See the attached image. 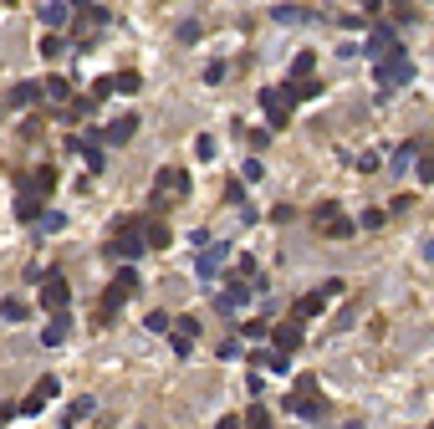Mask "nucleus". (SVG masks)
Returning <instances> with one entry per match:
<instances>
[{"label": "nucleus", "mask_w": 434, "mask_h": 429, "mask_svg": "<svg viewBox=\"0 0 434 429\" xmlns=\"http://www.w3.org/2000/svg\"><path fill=\"white\" fill-rule=\"evenodd\" d=\"M286 414H301V419H322L327 414V399H317V379L312 373H296V388L281 399Z\"/></svg>", "instance_id": "1"}, {"label": "nucleus", "mask_w": 434, "mask_h": 429, "mask_svg": "<svg viewBox=\"0 0 434 429\" xmlns=\"http://www.w3.org/2000/svg\"><path fill=\"white\" fill-rule=\"evenodd\" d=\"M409 77H414V61L404 57V46H393L388 57H378V61H373V82L384 87V93H393V87H404Z\"/></svg>", "instance_id": "2"}, {"label": "nucleus", "mask_w": 434, "mask_h": 429, "mask_svg": "<svg viewBox=\"0 0 434 429\" xmlns=\"http://www.w3.org/2000/svg\"><path fill=\"white\" fill-rule=\"evenodd\" d=\"M143 251H149V245H143V225H138V220H123V225L113 230V240H108V256L128 266V261H138Z\"/></svg>", "instance_id": "3"}, {"label": "nucleus", "mask_w": 434, "mask_h": 429, "mask_svg": "<svg viewBox=\"0 0 434 429\" xmlns=\"http://www.w3.org/2000/svg\"><path fill=\"white\" fill-rule=\"evenodd\" d=\"M189 194V169H159V179H153V210H169L174 200H184Z\"/></svg>", "instance_id": "4"}, {"label": "nucleus", "mask_w": 434, "mask_h": 429, "mask_svg": "<svg viewBox=\"0 0 434 429\" xmlns=\"http://www.w3.org/2000/svg\"><path fill=\"white\" fill-rule=\"evenodd\" d=\"M97 26H108V6H77V51H87V31H97Z\"/></svg>", "instance_id": "5"}, {"label": "nucleus", "mask_w": 434, "mask_h": 429, "mask_svg": "<svg viewBox=\"0 0 434 429\" xmlns=\"http://www.w3.org/2000/svg\"><path fill=\"white\" fill-rule=\"evenodd\" d=\"M251 296H256V292H251V281H235V276H230V286L215 296V307L225 312V317H235V312H240L245 302H251Z\"/></svg>", "instance_id": "6"}, {"label": "nucleus", "mask_w": 434, "mask_h": 429, "mask_svg": "<svg viewBox=\"0 0 434 429\" xmlns=\"http://www.w3.org/2000/svg\"><path fill=\"white\" fill-rule=\"evenodd\" d=\"M41 302L51 312H67V276L62 271H46V281H41Z\"/></svg>", "instance_id": "7"}, {"label": "nucleus", "mask_w": 434, "mask_h": 429, "mask_svg": "<svg viewBox=\"0 0 434 429\" xmlns=\"http://www.w3.org/2000/svg\"><path fill=\"white\" fill-rule=\"evenodd\" d=\"M261 108H266V123H271V128H286V123H292V108L281 102L276 87H261Z\"/></svg>", "instance_id": "8"}, {"label": "nucleus", "mask_w": 434, "mask_h": 429, "mask_svg": "<svg viewBox=\"0 0 434 429\" xmlns=\"http://www.w3.org/2000/svg\"><path fill=\"white\" fill-rule=\"evenodd\" d=\"M266 332H271L276 353H286V358H292L296 347H301V322H281V327H266Z\"/></svg>", "instance_id": "9"}, {"label": "nucleus", "mask_w": 434, "mask_h": 429, "mask_svg": "<svg viewBox=\"0 0 434 429\" xmlns=\"http://www.w3.org/2000/svg\"><path fill=\"white\" fill-rule=\"evenodd\" d=\"M51 394H57V379H51V373H46V379H41V383H36V388H31V394H26V404H21L16 414H31V419H36V414H41V409H46V399H51Z\"/></svg>", "instance_id": "10"}, {"label": "nucleus", "mask_w": 434, "mask_h": 429, "mask_svg": "<svg viewBox=\"0 0 434 429\" xmlns=\"http://www.w3.org/2000/svg\"><path fill=\"white\" fill-rule=\"evenodd\" d=\"M225 256H230V245H205V256L194 261V271H200L205 281H215V276H220V266H225Z\"/></svg>", "instance_id": "11"}, {"label": "nucleus", "mask_w": 434, "mask_h": 429, "mask_svg": "<svg viewBox=\"0 0 434 429\" xmlns=\"http://www.w3.org/2000/svg\"><path fill=\"white\" fill-rule=\"evenodd\" d=\"M363 51H368V57H373V61H378V57H388V51H393V21H378Z\"/></svg>", "instance_id": "12"}, {"label": "nucleus", "mask_w": 434, "mask_h": 429, "mask_svg": "<svg viewBox=\"0 0 434 429\" xmlns=\"http://www.w3.org/2000/svg\"><path fill=\"white\" fill-rule=\"evenodd\" d=\"M194 332H200V322H194V317H179V322H174V353H179V358L194 353Z\"/></svg>", "instance_id": "13"}, {"label": "nucleus", "mask_w": 434, "mask_h": 429, "mask_svg": "<svg viewBox=\"0 0 434 429\" xmlns=\"http://www.w3.org/2000/svg\"><path fill=\"white\" fill-rule=\"evenodd\" d=\"M51 189H57V174H51V169H36V174L21 179V194H36V200H41V194H51Z\"/></svg>", "instance_id": "14"}, {"label": "nucleus", "mask_w": 434, "mask_h": 429, "mask_svg": "<svg viewBox=\"0 0 434 429\" xmlns=\"http://www.w3.org/2000/svg\"><path fill=\"white\" fill-rule=\"evenodd\" d=\"M322 307H327V292L317 286V292H307V296H301V302L292 307V322H307V317H317Z\"/></svg>", "instance_id": "15"}, {"label": "nucleus", "mask_w": 434, "mask_h": 429, "mask_svg": "<svg viewBox=\"0 0 434 429\" xmlns=\"http://www.w3.org/2000/svg\"><path fill=\"white\" fill-rule=\"evenodd\" d=\"M67 21H72L67 0H46V6H41V26H46V31H57V26H67Z\"/></svg>", "instance_id": "16"}, {"label": "nucleus", "mask_w": 434, "mask_h": 429, "mask_svg": "<svg viewBox=\"0 0 434 429\" xmlns=\"http://www.w3.org/2000/svg\"><path fill=\"white\" fill-rule=\"evenodd\" d=\"M133 133H138V118L128 113V118H117V123H108V128H102V143H128Z\"/></svg>", "instance_id": "17"}, {"label": "nucleus", "mask_w": 434, "mask_h": 429, "mask_svg": "<svg viewBox=\"0 0 434 429\" xmlns=\"http://www.w3.org/2000/svg\"><path fill=\"white\" fill-rule=\"evenodd\" d=\"M169 240H174V230H169L164 220H153V225H143V245H149V251H164Z\"/></svg>", "instance_id": "18"}, {"label": "nucleus", "mask_w": 434, "mask_h": 429, "mask_svg": "<svg viewBox=\"0 0 434 429\" xmlns=\"http://www.w3.org/2000/svg\"><path fill=\"white\" fill-rule=\"evenodd\" d=\"M67 332H72V317H67V312H57V317H51V327L41 332V343L57 347V343H67Z\"/></svg>", "instance_id": "19"}, {"label": "nucleus", "mask_w": 434, "mask_h": 429, "mask_svg": "<svg viewBox=\"0 0 434 429\" xmlns=\"http://www.w3.org/2000/svg\"><path fill=\"white\" fill-rule=\"evenodd\" d=\"M317 93H322L317 82H281V102H286V108H292V102H301V97H317Z\"/></svg>", "instance_id": "20"}, {"label": "nucleus", "mask_w": 434, "mask_h": 429, "mask_svg": "<svg viewBox=\"0 0 434 429\" xmlns=\"http://www.w3.org/2000/svg\"><path fill=\"white\" fill-rule=\"evenodd\" d=\"M72 149L87 159V169H102V164H108V159H102V143H97V138H72Z\"/></svg>", "instance_id": "21"}, {"label": "nucleus", "mask_w": 434, "mask_h": 429, "mask_svg": "<svg viewBox=\"0 0 434 429\" xmlns=\"http://www.w3.org/2000/svg\"><path fill=\"white\" fill-rule=\"evenodd\" d=\"M419 153H424V143H419V138H409L399 153H393V174H404V169H409V164L419 159Z\"/></svg>", "instance_id": "22"}, {"label": "nucleus", "mask_w": 434, "mask_h": 429, "mask_svg": "<svg viewBox=\"0 0 434 429\" xmlns=\"http://www.w3.org/2000/svg\"><path fill=\"white\" fill-rule=\"evenodd\" d=\"M113 292H117V296H133V292H138V271H133V266H117Z\"/></svg>", "instance_id": "23"}, {"label": "nucleus", "mask_w": 434, "mask_h": 429, "mask_svg": "<svg viewBox=\"0 0 434 429\" xmlns=\"http://www.w3.org/2000/svg\"><path fill=\"white\" fill-rule=\"evenodd\" d=\"M240 424H245V429H276V424H271V414L261 409V404H251V409H245V414H240Z\"/></svg>", "instance_id": "24"}, {"label": "nucleus", "mask_w": 434, "mask_h": 429, "mask_svg": "<svg viewBox=\"0 0 434 429\" xmlns=\"http://www.w3.org/2000/svg\"><path fill=\"white\" fill-rule=\"evenodd\" d=\"M352 230H358V225H352L348 215H337V220H327V225H322V236H332V240H348Z\"/></svg>", "instance_id": "25"}, {"label": "nucleus", "mask_w": 434, "mask_h": 429, "mask_svg": "<svg viewBox=\"0 0 434 429\" xmlns=\"http://www.w3.org/2000/svg\"><path fill=\"white\" fill-rule=\"evenodd\" d=\"M312 67H317V57H312V51H301V57L292 61V82H312Z\"/></svg>", "instance_id": "26"}, {"label": "nucleus", "mask_w": 434, "mask_h": 429, "mask_svg": "<svg viewBox=\"0 0 434 429\" xmlns=\"http://www.w3.org/2000/svg\"><path fill=\"white\" fill-rule=\"evenodd\" d=\"M36 97H41V82H21L16 93H10V102H16V108H31Z\"/></svg>", "instance_id": "27"}, {"label": "nucleus", "mask_w": 434, "mask_h": 429, "mask_svg": "<svg viewBox=\"0 0 434 429\" xmlns=\"http://www.w3.org/2000/svg\"><path fill=\"white\" fill-rule=\"evenodd\" d=\"M26 312H31V307H26L21 296H6V302H0V317H6V322H26Z\"/></svg>", "instance_id": "28"}, {"label": "nucleus", "mask_w": 434, "mask_h": 429, "mask_svg": "<svg viewBox=\"0 0 434 429\" xmlns=\"http://www.w3.org/2000/svg\"><path fill=\"white\" fill-rule=\"evenodd\" d=\"M92 409H97V404H92V394H77L72 399V409H67V424H77V419H87V414Z\"/></svg>", "instance_id": "29"}, {"label": "nucleus", "mask_w": 434, "mask_h": 429, "mask_svg": "<svg viewBox=\"0 0 434 429\" xmlns=\"http://www.w3.org/2000/svg\"><path fill=\"white\" fill-rule=\"evenodd\" d=\"M138 87H143L138 72H113V93H138Z\"/></svg>", "instance_id": "30"}, {"label": "nucleus", "mask_w": 434, "mask_h": 429, "mask_svg": "<svg viewBox=\"0 0 434 429\" xmlns=\"http://www.w3.org/2000/svg\"><path fill=\"white\" fill-rule=\"evenodd\" d=\"M16 215H21V220H36V215H41V200H31V194H21V200H16Z\"/></svg>", "instance_id": "31"}, {"label": "nucleus", "mask_w": 434, "mask_h": 429, "mask_svg": "<svg viewBox=\"0 0 434 429\" xmlns=\"http://www.w3.org/2000/svg\"><path fill=\"white\" fill-rule=\"evenodd\" d=\"M337 215H343V210H337V204H332V200H327V204H317V210H312V225H317V230H322V225H327V220H337Z\"/></svg>", "instance_id": "32"}, {"label": "nucleus", "mask_w": 434, "mask_h": 429, "mask_svg": "<svg viewBox=\"0 0 434 429\" xmlns=\"http://www.w3.org/2000/svg\"><path fill=\"white\" fill-rule=\"evenodd\" d=\"M261 368H271V373H286V353H256Z\"/></svg>", "instance_id": "33"}, {"label": "nucleus", "mask_w": 434, "mask_h": 429, "mask_svg": "<svg viewBox=\"0 0 434 429\" xmlns=\"http://www.w3.org/2000/svg\"><path fill=\"white\" fill-rule=\"evenodd\" d=\"M271 16L276 21H307V10H301V6H271Z\"/></svg>", "instance_id": "34"}, {"label": "nucleus", "mask_w": 434, "mask_h": 429, "mask_svg": "<svg viewBox=\"0 0 434 429\" xmlns=\"http://www.w3.org/2000/svg\"><path fill=\"white\" fill-rule=\"evenodd\" d=\"M41 97H67V82H62V77H46V82H41Z\"/></svg>", "instance_id": "35"}, {"label": "nucleus", "mask_w": 434, "mask_h": 429, "mask_svg": "<svg viewBox=\"0 0 434 429\" xmlns=\"http://www.w3.org/2000/svg\"><path fill=\"white\" fill-rule=\"evenodd\" d=\"M92 102H102V97H113V77H97V82H92V93H87Z\"/></svg>", "instance_id": "36"}, {"label": "nucleus", "mask_w": 434, "mask_h": 429, "mask_svg": "<svg viewBox=\"0 0 434 429\" xmlns=\"http://www.w3.org/2000/svg\"><path fill=\"white\" fill-rule=\"evenodd\" d=\"M174 327V317H169V312H149V332H169Z\"/></svg>", "instance_id": "37"}, {"label": "nucleus", "mask_w": 434, "mask_h": 429, "mask_svg": "<svg viewBox=\"0 0 434 429\" xmlns=\"http://www.w3.org/2000/svg\"><path fill=\"white\" fill-rule=\"evenodd\" d=\"M41 51H46V57H51V61H57V57H62V51H67V41H62V36H57V31H51V36H46V41H41Z\"/></svg>", "instance_id": "38"}, {"label": "nucleus", "mask_w": 434, "mask_h": 429, "mask_svg": "<svg viewBox=\"0 0 434 429\" xmlns=\"http://www.w3.org/2000/svg\"><path fill=\"white\" fill-rule=\"evenodd\" d=\"M424 184H434V153H419V169H414Z\"/></svg>", "instance_id": "39"}, {"label": "nucleus", "mask_w": 434, "mask_h": 429, "mask_svg": "<svg viewBox=\"0 0 434 429\" xmlns=\"http://www.w3.org/2000/svg\"><path fill=\"white\" fill-rule=\"evenodd\" d=\"M67 220H62V210H41V230H62Z\"/></svg>", "instance_id": "40"}, {"label": "nucleus", "mask_w": 434, "mask_h": 429, "mask_svg": "<svg viewBox=\"0 0 434 429\" xmlns=\"http://www.w3.org/2000/svg\"><path fill=\"white\" fill-rule=\"evenodd\" d=\"M194 153H200V159H215V138L200 133V138H194Z\"/></svg>", "instance_id": "41"}, {"label": "nucleus", "mask_w": 434, "mask_h": 429, "mask_svg": "<svg viewBox=\"0 0 434 429\" xmlns=\"http://www.w3.org/2000/svg\"><path fill=\"white\" fill-rule=\"evenodd\" d=\"M205 82H225V61H209V67H205Z\"/></svg>", "instance_id": "42"}, {"label": "nucleus", "mask_w": 434, "mask_h": 429, "mask_svg": "<svg viewBox=\"0 0 434 429\" xmlns=\"http://www.w3.org/2000/svg\"><path fill=\"white\" fill-rule=\"evenodd\" d=\"M261 174H266V164H261V159H245V179H251V184H256Z\"/></svg>", "instance_id": "43"}, {"label": "nucleus", "mask_w": 434, "mask_h": 429, "mask_svg": "<svg viewBox=\"0 0 434 429\" xmlns=\"http://www.w3.org/2000/svg\"><path fill=\"white\" fill-rule=\"evenodd\" d=\"M215 429H240V414H225V419H220Z\"/></svg>", "instance_id": "44"}, {"label": "nucleus", "mask_w": 434, "mask_h": 429, "mask_svg": "<svg viewBox=\"0 0 434 429\" xmlns=\"http://www.w3.org/2000/svg\"><path fill=\"white\" fill-rule=\"evenodd\" d=\"M16 419V404H0V424H10Z\"/></svg>", "instance_id": "45"}, {"label": "nucleus", "mask_w": 434, "mask_h": 429, "mask_svg": "<svg viewBox=\"0 0 434 429\" xmlns=\"http://www.w3.org/2000/svg\"><path fill=\"white\" fill-rule=\"evenodd\" d=\"M424 256H429V261H434V240H424Z\"/></svg>", "instance_id": "46"}, {"label": "nucleus", "mask_w": 434, "mask_h": 429, "mask_svg": "<svg viewBox=\"0 0 434 429\" xmlns=\"http://www.w3.org/2000/svg\"><path fill=\"white\" fill-rule=\"evenodd\" d=\"M343 429H363V424H358V419H352V424H343Z\"/></svg>", "instance_id": "47"}]
</instances>
